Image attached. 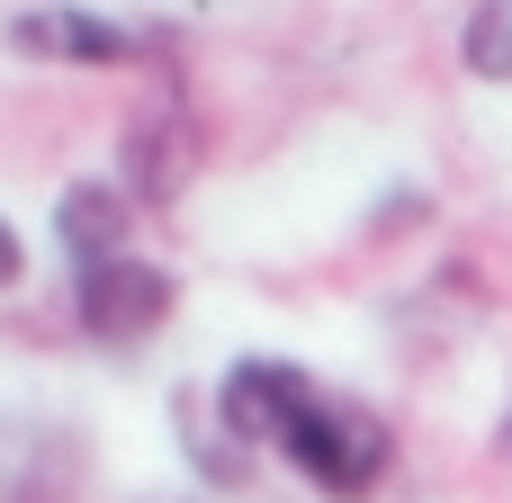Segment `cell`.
<instances>
[{"label": "cell", "mask_w": 512, "mask_h": 503, "mask_svg": "<svg viewBox=\"0 0 512 503\" xmlns=\"http://www.w3.org/2000/svg\"><path fill=\"white\" fill-rule=\"evenodd\" d=\"M216 423L243 450L288 459L324 503H369L387 486V468H396V432H387L378 405H360V396H342L315 369L270 360V351H243L216 378Z\"/></svg>", "instance_id": "6da1fadb"}, {"label": "cell", "mask_w": 512, "mask_h": 503, "mask_svg": "<svg viewBox=\"0 0 512 503\" xmlns=\"http://www.w3.org/2000/svg\"><path fill=\"white\" fill-rule=\"evenodd\" d=\"M9 45L27 63H81V72H135V63H162L171 36L144 27V18H108V9H81V0H36L9 18Z\"/></svg>", "instance_id": "7a4b0ae2"}, {"label": "cell", "mask_w": 512, "mask_h": 503, "mask_svg": "<svg viewBox=\"0 0 512 503\" xmlns=\"http://www.w3.org/2000/svg\"><path fill=\"white\" fill-rule=\"evenodd\" d=\"M171 306H180V288H171V270L144 261V252L99 261V270H72V315H81V333H90L99 351H144V342L171 324Z\"/></svg>", "instance_id": "3957f363"}, {"label": "cell", "mask_w": 512, "mask_h": 503, "mask_svg": "<svg viewBox=\"0 0 512 503\" xmlns=\"http://www.w3.org/2000/svg\"><path fill=\"white\" fill-rule=\"evenodd\" d=\"M117 171H126V198L135 207H180V189H189V171H198V135H189V108H180V90H162L126 135H117Z\"/></svg>", "instance_id": "277c9868"}, {"label": "cell", "mask_w": 512, "mask_h": 503, "mask_svg": "<svg viewBox=\"0 0 512 503\" xmlns=\"http://www.w3.org/2000/svg\"><path fill=\"white\" fill-rule=\"evenodd\" d=\"M135 198H126V180H72L63 198H54V252H63V270H99V261H126L135 252Z\"/></svg>", "instance_id": "5b68a950"}, {"label": "cell", "mask_w": 512, "mask_h": 503, "mask_svg": "<svg viewBox=\"0 0 512 503\" xmlns=\"http://www.w3.org/2000/svg\"><path fill=\"white\" fill-rule=\"evenodd\" d=\"M459 72L468 81H512V0H468V18H459Z\"/></svg>", "instance_id": "8992f818"}, {"label": "cell", "mask_w": 512, "mask_h": 503, "mask_svg": "<svg viewBox=\"0 0 512 503\" xmlns=\"http://www.w3.org/2000/svg\"><path fill=\"white\" fill-rule=\"evenodd\" d=\"M18 279H27V243H18V225L0 216V297H9Z\"/></svg>", "instance_id": "52a82bcc"}, {"label": "cell", "mask_w": 512, "mask_h": 503, "mask_svg": "<svg viewBox=\"0 0 512 503\" xmlns=\"http://www.w3.org/2000/svg\"><path fill=\"white\" fill-rule=\"evenodd\" d=\"M504 450H512V414H504Z\"/></svg>", "instance_id": "ba28073f"}]
</instances>
